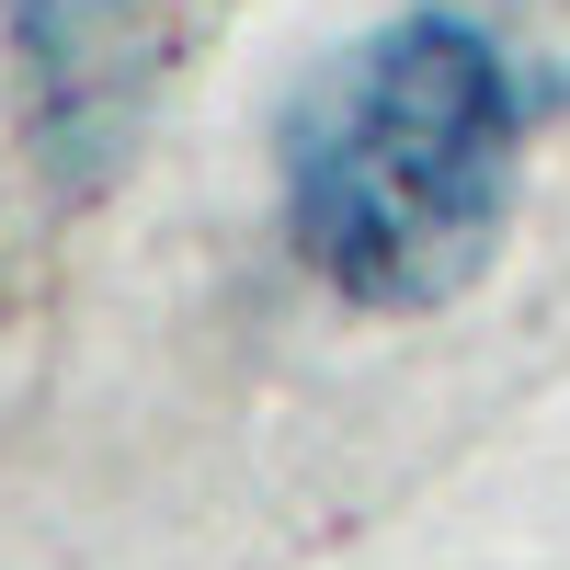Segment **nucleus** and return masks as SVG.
<instances>
[{"instance_id": "f257e3e1", "label": "nucleus", "mask_w": 570, "mask_h": 570, "mask_svg": "<svg viewBox=\"0 0 570 570\" xmlns=\"http://www.w3.org/2000/svg\"><path fill=\"white\" fill-rule=\"evenodd\" d=\"M525 104L502 69L445 23H389L343 69L308 80L285 126V228L320 285L354 308H445L491 274L513 171H525Z\"/></svg>"}, {"instance_id": "f03ea898", "label": "nucleus", "mask_w": 570, "mask_h": 570, "mask_svg": "<svg viewBox=\"0 0 570 570\" xmlns=\"http://www.w3.org/2000/svg\"><path fill=\"white\" fill-rule=\"evenodd\" d=\"M422 23L468 35L525 115H570V0H422Z\"/></svg>"}]
</instances>
